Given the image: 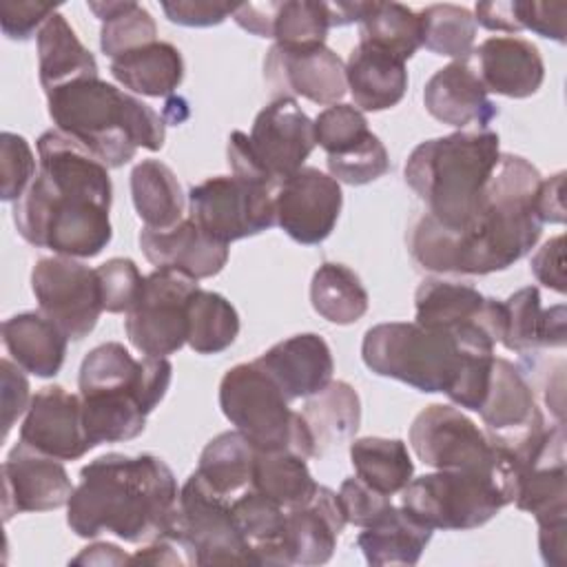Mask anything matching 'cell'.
I'll list each match as a JSON object with an SVG mask.
<instances>
[{
  "instance_id": "cell-1",
  "label": "cell",
  "mask_w": 567,
  "mask_h": 567,
  "mask_svg": "<svg viewBox=\"0 0 567 567\" xmlns=\"http://www.w3.org/2000/svg\"><path fill=\"white\" fill-rule=\"evenodd\" d=\"M543 175L520 155L501 153L478 215L461 230L441 226L425 210L408 228L412 259L430 272L489 275L507 270L540 239L538 190Z\"/></svg>"
},
{
  "instance_id": "cell-2",
  "label": "cell",
  "mask_w": 567,
  "mask_h": 567,
  "mask_svg": "<svg viewBox=\"0 0 567 567\" xmlns=\"http://www.w3.org/2000/svg\"><path fill=\"white\" fill-rule=\"evenodd\" d=\"M109 166L58 128L38 137V173L13 202V224L24 241L55 255L91 259L113 237Z\"/></svg>"
},
{
  "instance_id": "cell-3",
  "label": "cell",
  "mask_w": 567,
  "mask_h": 567,
  "mask_svg": "<svg viewBox=\"0 0 567 567\" xmlns=\"http://www.w3.org/2000/svg\"><path fill=\"white\" fill-rule=\"evenodd\" d=\"M179 487L155 454H104L80 470L66 503V525L80 538L113 534L124 543H148L171 529Z\"/></svg>"
},
{
  "instance_id": "cell-4",
  "label": "cell",
  "mask_w": 567,
  "mask_h": 567,
  "mask_svg": "<svg viewBox=\"0 0 567 567\" xmlns=\"http://www.w3.org/2000/svg\"><path fill=\"white\" fill-rule=\"evenodd\" d=\"M47 104L55 128L109 168L128 164L137 148L155 153L166 140V122L155 109L100 78L58 86L47 93Z\"/></svg>"
},
{
  "instance_id": "cell-5",
  "label": "cell",
  "mask_w": 567,
  "mask_h": 567,
  "mask_svg": "<svg viewBox=\"0 0 567 567\" xmlns=\"http://www.w3.org/2000/svg\"><path fill=\"white\" fill-rule=\"evenodd\" d=\"M498 157V133L456 131L414 146L403 175L427 215L450 230H461L478 215Z\"/></svg>"
},
{
  "instance_id": "cell-6",
  "label": "cell",
  "mask_w": 567,
  "mask_h": 567,
  "mask_svg": "<svg viewBox=\"0 0 567 567\" xmlns=\"http://www.w3.org/2000/svg\"><path fill=\"white\" fill-rule=\"evenodd\" d=\"M494 346L496 341L483 326L447 332L416 321H388L365 330L361 357L365 368L379 377L396 379L419 392L447 394L467 354L494 350Z\"/></svg>"
},
{
  "instance_id": "cell-7",
  "label": "cell",
  "mask_w": 567,
  "mask_h": 567,
  "mask_svg": "<svg viewBox=\"0 0 567 567\" xmlns=\"http://www.w3.org/2000/svg\"><path fill=\"white\" fill-rule=\"evenodd\" d=\"M219 408L257 450H290L315 458L301 412L290 408V399L257 361L237 363L221 377Z\"/></svg>"
},
{
  "instance_id": "cell-8",
  "label": "cell",
  "mask_w": 567,
  "mask_h": 567,
  "mask_svg": "<svg viewBox=\"0 0 567 567\" xmlns=\"http://www.w3.org/2000/svg\"><path fill=\"white\" fill-rule=\"evenodd\" d=\"M315 120L295 97H275L255 117L250 133L233 131L226 157L233 175L277 186L315 151Z\"/></svg>"
},
{
  "instance_id": "cell-9",
  "label": "cell",
  "mask_w": 567,
  "mask_h": 567,
  "mask_svg": "<svg viewBox=\"0 0 567 567\" xmlns=\"http://www.w3.org/2000/svg\"><path fill=\"white\" fill-rule=\"evenodd\" d=\"M399 494V505L414 518L443 532L483 527L512 503L498 476L461 470H434L432 474L416 476Z\"/></svg>"
},
{
  "instance_id": "cell-10",
  "label": "cell",
  "mask_w": 567,
  "mask_h": 567,
  "mask_svg": "<svg viewBox=\"0 0 567 567\" xmlns=\"http://www.w3.org/2000/svg\"><path fill=\"white\" fill-rule=\"evenodd\" d=\"M408 441L414 456L432 470H461L498 476L514 503L518 481L514 465L458 408L443 403L425 405L414 416Z\"/></svg>"
},
{
  "instance_id": "cell-11",
  "label": "cell",
  "mask_w": 567,
  "mask_h": 567,
  "mask_svg": "<svg viewBox=\"0 0 567 567\" xmlns=\"http://www.w3.org/2000/svg\"><path fill=\"white\" fill-rule=\"evenodd\" d=\"M164 534L182 545L188 565L252 563L250 547L233 518L230 498L213 489L197 470L182 485L175 520Z\"/></svg>"
},
{
  "instance_id": "cell-12",
  "label": "cell",
  "mask_w": 567,
  "mask_h": 567,
  "mask_svg": "<svg viewBox=\"0 0 567 567\" xmlns=\"http://www.w3.org/2000/svg\"><path fill=\"white\" fill-rule=\"evenodd\" d=\"M275 188L239 175H215L188 190V217L213 239L230 244L275 226Z\"/></svg>"
},
{
  "instance_id": "cell-13",
  "label": "cell",
  "mask_w": 567,
  "mask_h": 567,
  "mask_svg": "<svg viewBox=\"0 0 567 567\" xmlns=\"http://www.w3.org/2000/svg\"><path fill=\"white\" fill-rule=\"evenodd\" d=\"M478 416L485 423L489 441L509 454L523 458L534 452L551 425L536 401L534 385L520 365H514L505 357H494L489 388Z\"/></svg>"
},
{
  "instance_id": "cell-14",
  "label": "cell",
  "mask_w": 567,
  "mask_h": 567,
  "mask_svg": "<svg viewBox=\"0 0 567 567\" xmlns=\"http://www.w3.org/2000/svg\"><path fill=\"white\" fill-rule=\"evenodd\" d=\"M197 288V279L175 268H155L146 275L124 319L131 346L146 357H168L182 350L188 334L186 306Z\"/></svg>"
},
{
  "instance_id": "cell-15",
  "label": "cell",
  "mask_w": 567,
  "mask_h": 567,
  "mask_svg": "<svg viewBox=\"0 0 567 567\" xmlns=\"http://www.w3.org/2000/svg\"><path fill=\"white\" fill-rule=\"evenodd\" d=\"M31 290L38 310L71 341L89 337L104 312L97 270L75 257H40L31 270Z\"/></svg>"
},
{
  "instance_id": "cell-16",
  "label": "cell",
  "mask_w": 567,
  "mask_h": 567,
  "mask_svg": "<svg viewBox=\"0 0 567 567\" xmlns=\"http://www.w3.org/2000/svg\"><path fill=\"white\" fill-rule=\"evenodd\" d=\"M341 206V184L312 166L299 168L275 188V224L303 246H317L330 237Z\"/></svg>"
},
{
  "instance_id": "cell-17",
  "label": "cell",
  "mask_w": 567,
  "mask_h": 567,
  "mask_svg": "<svg viewBox=\"0 0 567 567\" xmlns=\"http://www.w3.org/2000/svg\"><path fill=\"white\" fill-rule=\"evenodd\" d=\"M264 80L277 97H306L315 104H337L348 93L346 62L326 44L286 49L272 44L264 58Z\"/></svg>"
},
{
  "instance_id": "cell-18",
  "label": "cell",
  "mask_w": 567,
  "mask_h": 567,
  "mask_svg": "<svg viewBox=\"0 0 567 567\" xmlns=\"http://www.w3.org/2000/svg\"><path fill=\"white\" fill-rule=\"evenodd\" d=\"M2 514L9 520L24 512H51L69 503L75 485L60 458L18 441L2 463Z\"/></svg>"
},
{
  "instance_id": "cell-19",
  "label": "cell",
  "mask_w": 567,
  "mask_h": 567,
  "mask_svg": "<svg viewBox=\"0 0 567 567\" xmlns=\"http://www.w3.org/2000/svg\"><path fill=\"white\" fill-rule=\"evenodd\" d=\"M20 441L60 461L82 458L95 445L84 430L80 394L62 385L40 388L22 419Z\"/></svg>"
},
{
  "instance_id": "cell-20",
  "label": "cell",
  "mask_w": 567,
  "mask_h": 567,
  "mask_svg": "<svg viewBox=\"0 0 567 567\" xmlns=\"http://www.w3.org/2000/svg\"><path fill=\"white\" fill-rule=\"evenodd\" d=\"M416 323L454 332L465 326H483L501 343L505 328L503 301L481 295L474 286L427 277L414 292Z\"/></svg>"
},
{
  "instance_id": "cell-21",
  "label": "cell",
  "mask_w": 567,
  "mask_h": 567,
  "mask_svg": "<svg viewBox=\"0 0 567 567\" xmlns=\"http://www.w3.org/2000/svg\"><path fill=\"white\" fill-rule=\"evenodd\" d=\"M470 60L487 93L523 100L534 95L545 80L538 47L518 35H492L474 49Z\"/></svg>"
},
{
  "instance_id": "cell-22",
  "label": "cell",
  "mask_w": 567,
  "mask_h": 567,
  "mask_svg": "<svg viewBox=\"0 0 567 567\" xmlns=\"http://www.w3.org/2000/svg\"><path fill=\"white\" fill-rule=\"evenodd\" d=\"M423 104L434 120L461 131L470 124L487 128L498 115L470 60H454L441 66L425 82Z\"/></svg>"
},
{
  "instance_id": "cell-23",
  "label": "cell",
  "mask_w": 567,
  "mask_h": 567,
  "mask_svg": "<svg viewBox=\"0 0 567 567\" xmlns=\"http://www.w3.org/2000/svg\"><path fill=\"white\" fill-rule=\"evenodd\" d=\"M346 516L334 489L319 485L310 501L286 509L284 543L290 565H323L337 549Z\"/></svg>"
},
{
  "instance_id": "cell-24",
  "label": "cell",
  "mask_w": 567,
  "mask_h": 567,
  "mask_svg": "<svg viewBox=\"0 0 567 567\" xmlns=\"http://www.w3.org/2000/svg\"><path fill=\"white\" fill-rule=\"evenodd\" d=\"M255 361L277 381L290 401L321 392L332 381L334 372L330 346L317 332L288 337Z\"/></svg>"
},
{
  "instance_id": "cell-25",
  "label": "cell",
  "mask_w": 567,
  "mask_h": 567,
  "mask_svg": "<svg viewBox=\"0 0 567 567\" xmlns=\"http://www.w3.org/2000/svg\"><path fill=\"white\" fill-rule=\"evenodd\" d=\"M140 248L155 268H175L197 281L215 277L228 261V244L208 237L190 217L168 230L142 228Z\"/></svg>"
},
{
  "instance_id": "cell-26",
  "label": "cell",
  "mask_w": 567,
  "mask_h": 567,
  "mask_svg": "<svg viewBox=\"0 0 567 567\" xmlns=\"http://www.w3.org/2000/svg\"><path fill=\"white\" fill-rule=\"evenodd\" d=\"M505 328L501 343L518 354L538 352L543 348H565L567 310L563 303L543 308L540 290L525 286L503 301Z\"/></svg>"
},
{
  "instance_id": "cell-27",
  "label": "cell",
  "mask_w": 567,
  "mask_h": 567,
  "mask_svg": "<svg viewBox=\"0 0 567 567\" xmlns=\"http://www.w3.org/2000/svg\"><path fill=\"white\" fill-rule=\"evenodd\" d=\"M348 93L359 111H388L396 106L408 91L405 62L368 44L359 42L346 62Z\"/></svg>"
},
{
  "instance_id": "cell-28",
  "label": "cell",
  "mask_w": 567,
  "mask_h": 567,
  "mask_svg": "<svg viewBox=\"0 0 567 567\" xmlns=\"http://www.w3.org/2000/svg\"><path fill=\"white\" fill-rule=\"evenodd\" d=\"M432 527L414 518L403 505H390L357 536L368 565L412 567L421 560L423 549L432 540Z\"/></svg>"
},
{
  "instance_id": "cell-29",
  "label": "cell",
  "mask_w": 567,
  "mask_h": 567,
  "mask_svg": "<svg viewBox=\"0 0 567 567\" xmlns=\"http://www.w3.org/2000/svg\"><path fill=\"white\" fill-rule=\"evenodd\" d=\"M2 343L24 372L40 379L55 377L66 357L69 337L40 310L20 312L2 323Z\"/></svg>"
},
{
  "instance_id": "cell-30",
  "label": "cell",
  "mask_w": 567,
  "mask_h": 567,
  "mask_svg": "<svg viewBox=\"0 0 567 567\" xmlns=\"http://www.w3.org/2000/svg\"><path fill=\"white\" fill-rule=\"evenodd\" d=\"M38 75L44 93L84 78H100L93 53L80 42L62 13H53L35 35Z\"/></svg>"
},
{
  "instance_id": "cell-31",
  "label": "cell",
  "mask_w": 567,
  "mask_h": 567,
  "mask_svg": "<svg viewBox=\"0 0 567 567\" xmlns=\"http://www.w3.org/2000/svg\"><path fill=\"white\" fill-rule=\"evenodd\" d=\"M111 75L137 95L168 97L184 80V58L175 44L155 40L113 58Z\"/></svg>"
},
{
  "instance_id": "cell-32",
  "label": "cell",
  "mask_w": 567,
  "mask_h": 567,
  "mask_svg": "<svg viewBox=\"0 0 567 567\" xmlns=\"http://www.w3.org/2000/svg\"><path fill=\"white\" fill-rule=\"evenodd\" d=\"M301 416L312 436L315 458L350 441L361 423V399L346 381H330L321 392L306 399Z\"/></svg>"
},
{
  "instance_id": "cell-33",
  "label": "cell",
  "mask_w": 567,
  "mask_h": 567,
  "mask_svg": "<svg viewBox=\"0 0 567 567\" xmlns=\"http://www.w3.org/2000/svg\"><path fill=\"white\" fill-rule=\"evenodd\" d=\"M514 505L520 512L534 514L536 520L567 516L565 430L558 432L536 463L520 474Z\"/></svg>"
},
{
  "instance_id": "cell-34",
  "label": "cell",
  "mask_w": 567,
  "mask_h": 567,
  "mask_svg": "<svg viewBox=\"0 0 567 567\" xmlns=\"http://www.w3.org/2000/svg\"><path fill=\"white\" fill-rule=\"evenodd\" d=\"M230 509L250 547L252 565H290L284 543L286 509L279 503L248 487L230 501Z\"/></svg>"
},
{
  "instance_id": "cell-35",
  "label": "cell",
  "mask_w": 567,
  "mask_h": 567,
  "mask_svg": "<svg viewBox=\"0 0 567 567\" xmlns=\"http://www.w3.org/2000/svg\"><path fill=\"white\" fill-rule=\"evenodd\" d=\"M131 195L144 228L168 230L184 219L186 197L177 175L159 159H142L131 171Z\"/></svg>"
},
{
  "instance_id": "cell-36",
  "label": "cell",
  "mask_w": 567,
  "mask_h": 567,
  "mask_svg": "<svg viewBox=\"0 0 567 567\" xmlns=\"http://www.w3.org/2000/svg\"><path fill=\"white\" fill-rule=\"evenodd\" d=\"M84 430L93 445L122 443L140 436L146 427L144 410L133 388H113L80 394Z\"/></svg>"
},
{
  "instance_id": "cell-37",
  "label": "cell",
  "mask_w": 567,
  "mask_h": 567,
  "mask_svg": "<svg viewBox=\"0 0 567 567\" xmlns=\"http://www.w3.org/2000/svg\"><path fill=\"white\" fill-rule=\"evenodd\" d=\"M257 452L259 450L239 430H228L206 443L199 454L197 472L213 489L233 501L252 487Z\"/></svg>"
},
{
  "instance_id": "cell-38",
  "label": "cell",
  "mask_w": 567,
  "mask_h": 567,
  "mask_svg": "<svg viewBox=\"0 0 567 567\" xmlns=\"http://www.w3.org/2000/svg\"><path fill=\"white\" fill-rule=\"evenodd\" d=\"M350 463L363 483L385 496L399 494L414 476L410 450L401 439H354L350 443Z\"/></svg>"
},
{
  "instance_id": "cell-39",
  "label": "cell",
  "mask_w": 567,
  "mask_h": 567,
  "mask_svg": "<svg viewBox=\"0 0 567 567\" xmlns=\"http://www.w3.org/2000/svg\"><path fill=\"white\" fill-rule=\"evenodd\" d=\"M310 303L326 321L350 326L368 312L370 297L352 268L337 261H323L310 281Z\"/></svg>"
},
{
  "instance_id": "cell-40",
  "label": "cell",
  "mask_w": 567,
  "mask_h": 567,
  "mask_svg": "<svg viewBox=\"0 0 567 567\" xmlns=\"http://www.w3.org/2000/svg\"><path fill=\"white\" fill-rule=\"evenodd\" d=\"M306 461L290 450H259L252 467V489L284 509L303 505L319 487Z\"/></svg>"
},
{
  "instance_id": "cell-41",
  "label": "cell",
  "mask_w": 567,
  "mask_h": 567,
  "mask_svg": "<svg viewBox=\"0 0 567 567\" xmlns=\"http://www.w3.org/2000/svg\"><path fill=\"white\" fill-rule=\"evenodd\" d=\"M186 343L197 354H219L228 350L239 334V315L219 292L197 288L186 306Z\"/></svg>"
},
{
  "instance_id": "cell-42",
  "label": "cell",
  "mask_w": 567,
  "mask_h": 567,
  "mask_svg": "<svg viewBox=\"0 0 567 567\" xmlns=\"http://www.w3.org/2000/svg\"><path fill=\"white\" fill-rule=\"evenodd\" d=\"M359 42L405 62L421 49V18L401 2H370L359 22Z\"/></svg>"
},
{
  "instance_id": "cell-43",
  "label": "cell",
  "mask_w": 567,
  "mask_h": 567,
  "mask_svg": "<svg viewBox=\"0 0 567 567\" xmlns=\"http://www.w3.org/2000/svg\"><path fill=\"white\" fill-rule=\"evenodd\" d=\"M86 7L102 22L100 49L111 60L157 40L153 16L133 0H102L89 2Z\"/></svg>"
},
{
  "instance_id": "cell-44",
  "label": "cell",
  "mask_w": 567,
  "mask_h": 567,
  "mask_svg": "<svg viewBox=\"0 0 567 567\" xmlns=\"http://www.w3.org/2000/svg\"><path fill=\"white\" fill-rule=\"evenodd\" d=\"M421 18V47L436 55L470 60L476 40L474 13L458 4H430L416 11Z\"/></svg>"
},
{
  "instance_id": "cell-45",
  "label": "cell",
  "mask_w": 567,
  "mask_h": 567,
  "mask_svg": "<svg viewBox=\"0 0 567 567\" xmlns=\"http://www.w3.org/2000/svg\"><path fill=\"white\" fill-rule=\"evenodd\" d=\"M330 31L328 2L281 0L272 16V40L286 49H312L326 44Z\"/></svg>"
},
{
  "instance_id": "cell-46",
  "label": "cell",
  "mask_w": 567,
  "mask_h": 567,
  "mask_svg": "<svg viewBox=\"0 0 567 567\" xmlns=\"http://www.w3.org/2000/svg\"><path fill=\"white\" fill-rule=\"evenodd\" d=\"M326 164L330 177H334L339 184L343 182L350 186L370 184L390 171L388 151L374 133L339 155H328Z\"/></svg>"
},
{
  "instance_id": "cell-47",
  "label": "cell",
  "mask_w": 567,
  "mask_h": 567,
  "mask_svg": "<svg viewBox=\"0 0 567 567\" xmlns=\"http://www.w3.org/2000/svg\"><path fill=\"white\" fill-rule=\"evenodd\" d=\"M370 133L363 111L354 104L337 102L315 117V140L326 155H339L363 142Z\"/></svg>"
},
{
  "instance_id": "cell-48",
  "label": "cell",
  "mask_w": 567,
  "mask_h": 567,
  "mask_svg": "<svg viewBox=\"0 0 567 567\" xmlns=\"http://www.w3.org/2000/svg\"><path fill=\"white\" fill-rule=\"evenodd\" d=\"M102 292V308L113 315H126L144 286V277L133 259L113 257L95 268Z\"/></svg>"
},
{
  "instance_id": "cell-49",
  "label": "cell",
  "mask_w": 567,
  "mask_h": 567,
  "mask_svg": "<svg viewBox=\"0 0 567 567\" xmlns=\"http://www.w3.org/2000/svg\"><path fill=\"white\" fill-rule=\"evenodd\" d=\"M38 173L35 155L29 142L11 131L0 135V197L16 202L29 188Z\"/></svg>"
},
{
  "instance_id": "cell-50",
  "label": "cell",
  "mask_w": 567,
  "mask_h": 567,
  "mask_svg": "<svg viewBox=\"0 0 567 567\" xmlns=\"http://www.w3.org/2000/svg\"><path fill=\"white\" fill-rule=\"evenodd\" d=\"M337 496H339L346 523L361 529L368 527L372 520H377L392 505V496H385L372 489L357 474L341 483Z\"/></svg>"
},
{
  "instance_id": "cell-51",
  "label": "cell",
  "mask_w": 567,
  "mask_h": 567,
  "mask_svg": "<svg viewBox=\"0 0 567 567\" xmlns=\"http://www.w3.org/2000/svg\"><path fill=\"white\" fill-rule=\"evenodd\" d=\"M55 13V4L27 2V0H2L0 2V27L9 40H29L38 35L42 24Z\"/></svg>"
},
{
  "instance_id": "cell-52",
  "label": "cell",
  "mask_w": 567,
  "mask_h": 567,
  "mask_svg": "<svg viewBox=\"0 0 567 567\" xmlns=\"http://www.w3.org/2000/svg\"><path fill=\"white\" fill-rule=\"evenodd\" d=\"M0 399H2V436L7 439L13 423L27 414L31 403L29 381L24 377V370L11 361H0Z\"/></svg>"
},
{
  "instance_id": "cell-53",
  "label": "cell",
  "mask_w": 567,
  "mask_h": 567,
  "mask_svg": "<svg viewBox=\"0 0 567 567\" xmlns=\"http://www.w3.org/2000/svg\"><path fill=\"white\" fill-rule=\"evenodd\" d=\"M565 20L567 2H540V0H518V22L520 29L534 31L540 38L565 42Z\"/></svg>"
},
{
  "instance_id": "cell-54",
  "label": "cell",
  "mask_w": 567,
  "mask_h": 567,
  "mask_svg": "<svg viewBox=\"0 0 567 567\" xmlns=\"http://www.w3.org/2000/svg\"><path fill=\"white\" fill-rule=\"evenodd\" d=\"M237 4L228 2H208V0H175L162 2L164 16L173 24L182 27H215L233 16Z\"/></svg>"
},
{
  "instance_id": "cell-55",
  "label": "cell",
  "mask_w": 567,
  "mask_h": 567,
  "mask_svg": "<svg viewBox=\"0 0 567 567\" xmlns=\"http://www.w3.org/2000/svg\"><path fill=\"white\" fill-rule=\"evenodd\" d=\"M534 277L549 290L565 292V237L556 235L547 239L532 257Z\"/></svg>"
},
{
  "instance_id": "cell-56",
  "label": "cell",
  "mask_w": 567,
  "mask_h": 567,
  "mask_svg": "<svg viewBox=\"0 0 567 567\" xmlns=\"http://www.w3.org/2000/svg\"><path fill=\"white\" fill-rule=\"evenodd\" d=\"M538 523V547L543 563L549 567H565L567 563V516L545 518Z\"/></svg>"
},
{
  "instance_id": "cell-57",
  "label": "cell",
  "mask_w": 567,
  "mask_h": 567,
  "mask_svg": "<svg viewBox=\"0 0 567 567\" xmlns=\"http://www.w3.org/2000/svg\"><path fill=\"white\" fill-rule=\"evenodd\" d=\"M476 24L501 31V33H518V0H496V2H476L474 7Z\"/></svg>"
},
{
  "instance_id": "cell-58",
  "label": "cell",
  "mask_w": 567,
  "mask_h": 567,
  "mask_svg": "<svg viewBox=\"0 0 567 567\" xmlns=\"http://www.w3.org/2000/svg\"><path fill=\"white\" fill-rule=\"evenodd\" d=\"M536 206L543 224H565V173L563 171L543 179Z\"/></svg>"
},
{
  "instance_id": "cell-59",
  "label": "cell",
  "mask_w": 567,
  "mask_h": 567,
  "mask_svg": "<svg viewBox=\"0 0 567 567\" xmlns=\"http://www.w3.org/2000/svg\"><path fill=\"white\" fill-rule=\"evenodd\" d=\"M277 2H244L233 11V20L248 33L257 38H272V16Z\"/></svg>"
},
{
  "instance_id": "cell-60",
  "label": "cell",
  "mask_w": 567,
  "mask_h": 567,
  "mask_svg": "<svg viewBox=\"0 0 567 567\" xmlns=\"http://www.w3.org/2000/svg\"><path fill=\"white\" fill-rule=\"evenodd\" d=\"M131 563H148V565H188V558L182 549V545L168 536L162 534L153 540H148V545H144L140 551H135L131 556Z\"/></svg>"
},
{
  "instance_id": "cell-61",
  "label": "cell",
  "mask_w": 567,
  "mask_h": 567,
  "mask_svg": "<svg viewBox=\"0 0 567 567\" xmlns=\"http://www.w3.org/2000/svg\"><path fill=\"white\" fill-rule=\"evenodd\" d=\"M71 563L73 565H126L131 563V556L124 554L113 543H93L84 547Z\"/></svg>"
},
{
  "instance_id": "cell-62",
  "label": "cell",
  "mask_w": 567,
  "mask_h": 567,
  "mask_svg": "<svg viewBox=\"0 0 567 567\" xmlns=\"http://www.w3.org/2000/svg\"><path fill=\"white\" fill-rule=\"evenodd\" d=\"M370 2H328V13H330V27H346V24H359L361 18L365 16Z\"/></svg>"
}]
</instances>
